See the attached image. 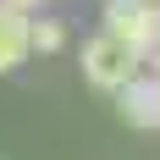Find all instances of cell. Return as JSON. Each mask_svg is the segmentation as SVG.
<instances>
[{
  "mask_svg": "<svg viewBox=\"0 0 160 160\" xmlns=\"http://www.w3.org/2000/svg\"><path fill=\"white\" fill-rule=\"evenodd\" d=\"M138 61H144V55H138L132 44H122L116 33H99V39L83 44V78L94 83V88H111V94L127 78H138Z\"/></svg>",
  "mask_w": 160,
  "mask_h": 160,
  "instance_id": "obj_1",
  "label": "cell"
},
{
  "mask_svg": "<svg viewBox=\"0 0 160 160\" xmlns=\"http://www.w3.org/2000/svg\"><path fill=\"white\" fill-rule=\"evenodd\" d=\"M105 33H116L122 44H132L138 55H149L160 44V11L149 0H111L105 6Z\"/></svg>",
  "mask_w": 160,
  "mask_h": 160,
  "instance_id": "obj_2",
  "label": "cell"
},
{
  "mask_svg": "<svg viewBox=\"0 0 160 160\" xmlns=\"http://www.w3.org/2000/svg\"><path fill=\"white\" fill-rule=\"evenodd\" d=\"M28 55H33L28 50V11L11 6V0H0V78L17 72Z\"/></svg>",
  "mask_w": 160,
  "mask_h": 160,
  "instance_id": "obj_3",
  "label": "cell"
},
{
  "mask_svg": "<svg viewBox=\"0 0 160 160\" xmlns=\"http://www.w3.org/2000/svg\"><path fill=\"white\" fill-rule=\"evenodd\" d=\"M61 44H66V28L55 17H28V50L50 55V50H61Z\"/></svg>",
  "mask_w": 160,
  "mask_h": 160,
  "instance_id": "obj_4",
  "label": "cell"
},
{
  "mask_svg": "<svg viewBox=\"0 0 160 160\" xmlns=\"http://www.w3.org/2000/svg\"><path fill=\"white\" fill-rule=\"evenodd\" d=\"M11 6H22V11H39V6H44V0H11Z\"/></svg>",
  "mask_w": 160,
  "mask_h": 160,
  "instance_id": "obj_5",
  "label": "cell"
},
{
  "mask_svg": "<svg viewBox=\"0 0 160 160\" xmlns=\"http://www.w3.org/2000/svg\"><path fill=\"white\" fill-rule=\"evenodd\" d=\"M149 61H155V78H160V44H155V50H149Z\"/></svg>",
  "mask_w": 160,
  "mask_h": 160,
  "instance_id": "obj_6",
  "label": "cell"
}]
</instances>
